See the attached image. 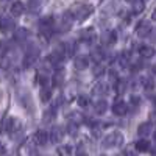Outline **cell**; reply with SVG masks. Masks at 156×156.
<instances>
[{
  "mask_svg": "<svg viewBox=\"0 0 156 156\" xmlns=\"http://www.w3.org/2000/svg\"><path fill=\"white\" fill-rule=\"evenodd\" d=\"M92 6L90 5H86V3H76L72 6V9L69 11V14L72 19H76V20H84L86 17L90 16V12H92Z\"/></svg>",
  "mask_w": 156,
  "mask_h": 156,
  "instance_id": "6da1fadb",
  "label": "cell"
},
{
  "mask_svg": "<svg viewBox=\"0 0 156 156\" xmlns=\"http://www.w3.org/2000/svg\"><path fill=\"white\" fill-rule=\"evenodd\" d=\"M122 144H123V136L119 131H112L103 139V147L105 148H117Z\"/></svg>",
  "mask_w": 156,
  "mask_h": 156,
  "instance_id": "7a4b0ae2",
  "label": "cell"
},
{
  "mask_svg": "<svg viewBox=\"0 0 156 156\" xmlns=\"http://www.w3.org/2000/svg\"><path fill=\"white\" fill-rule=\"evenodd\" d=\"M5 128L12 137H17V136L22 134V123L16 119V117H9L5 123Z\"/></svg>",
  "mask_w": 156,
  "mask_h": 156,
  "instance_id": "3957f363",
  "label": "cell"
},
{
  "mask_svg": "<svg viewBox=\"0 0 156 156\" xmlns=\"http://www.w3.org/2000/svg\"><path fill=\"white\" fill-rule=\"evenodd\" d=\"M37 55H39V51L36 48H31L28 53H25V58H23V66L25 67H31L33 64L36 62L37 59Z\"/></svg>",
  "mask_w": 156,
  "mask_h": 156,
  "instance_id": "277c9868",
  "label": "cell"
},
{
  "mask_svg": "<svg viewBox=\"0 0 156 156\" xmlns=\"http://www.w3.org/2000/svg\"><path fill=\"white\" fill-rule=\"evenodd\" d=\"M150 31H151V25H150V22H147V20H142V22L137 25V28H136V34L140 36V37L148 36Z\"/></svg>",
  "mask_w": 156,
  "mask_h": 156,
  "instance_id": "5b68a950",
  "label": "cell"
},
{
  "mask_svg": "<svg viewBox=\"0 0 156 156\" xmlns=\"http://www.w3.org/2000/svg\"><path fill=\"white\" fill-rule=\"evenodd\" d=\"M73 66H75L76 70H84V69L89 66V58H87V56H83V55L75 56V59H73Z\"/></svg>",
  "mask_w": 156,
  "mask_h": 156,
  "instance_id": "8992f818",
  "label": "cell"
},
{
  "mask_svg": "<svg viewBox=\"0 0 156 156\" xmlns=\"http://www.w3.org/2000/svg\"><path fill=\"white\" fill-rule=\"evenodd\" d=\"M14 27H16V23L11 17H3L2 20H0V30H2L3 33H8L11 30H14Z\"/></svg>",
  "mask_w": 156,
  "mask_h": 156,
  "instance_id": "52a82bcc",
  "label": "cell"
},
{
  "mask_svg": "<svg viewBox=\"0 0 156 156\" xmlns=\"http://www.w3.org/2000/svg\"><path fill=\"white\" fill-rule=\"evenodd\" d=\"M64 137V129L61 126H55V128H51V131H50V139L51 142H61Z\"/></svg>",
  "mask_w": 156,
  "mask_h": 156,
  "instance_id": "ba28073f",
  "label": "cell"
},
{
  "mask_svg": "<svg viewBox=\"0 0 156 156\" xmlns=\"http://www.w3.org/2000/svg\"><path fill=\"white\" fill-rule=\"evenodd\" d=\"M47 140H48V133L45 129H39V131L34 133V142L37 145H45Z\"/></svg>",
  "mask_w": 156,
  "mask_h": 156,
  "instance_id": "9c48e42d",
  "label": "cell"
},
{
  "mask_svg": "<svg viewBox=\"0 0 156 156\" xmlns=\"http://www.w3.org/2000/svg\"><path fill=\"white\" fill-rule=\"evenodd\" d=\"M126 109H128V106H126L125 101H115L112 105V112L115 115H125Z\"/></svg>",
  "mask_w": 156,
  "mask_h": 156,
  "instance_id": "30bf717a",
  "label": "cell"
},
{
  "mask_svg": "<svg viewBox=\"0 0 156 156\" xmlns=\"http://www.w3.org/2000/svg\"><path fill=\"white\" fill-rule=\"evenodd\" d=\"M80 37H81V41H84L86 44H90V42L95 39V31H94V28H87V30L81 31Z\"/></svg>",
  "mask_w": 156,
  "mask_h": 156,
  "instance_id": "8fae6325",
  "label": "cell"
},
{
  "mask_svg": "<svg viewBox=\"0 0 156 156\" xmlns=\"http://www.w3.org/2000/svg\"><path fill=\"white\" fill-rule=\"evenodd\" d=\"M23 11H25V5L20 2V0H16V2L11 5V14L12 16H22Z\"/></svg>",
  "mask_w": 156,
  "mask_h": 156,
  "instance_id": "7c38bea8",
  "label": "cell"
},
{
  "mask_svg": "<svg viewBox=\"0 0 156 156\" xmlns=\"http://www.w3.org/2000/svg\"><path fill=\"white\" fill-rule=\"evenodd\" d=\"M139 55L142 58H151V56H154V48L150 47V45H140L139 47Z\"/></svg>",
  "mask_w": 156,
  "mask_h": 156,
  "instance_id": "4fadbf2b",
  "label": "cell"
},
{
  "mask_svg": "<svg viewBox=\"0 0 156 156\" xmlns=\"http://www.w3.org/2000/svg\"><path fill=\"white\" fill-rule=\"evenodd\" d=\"M136 150L140 151V153H145L150 150V140H145V139H140V140H136V144H134Z\"/></svg>",
  "mask_w": 156,
  "mask_h": 156,
  "instance_id": "5bb4252c",
  "label": "cell"
},
{
  "mask_svg": "<svg viewBox=\"0 0 156 156\" xmlns=\"http://www.w3.org/2000/svg\"><path fill=\"white\" fill-rule=\"evenodd\" d=\"M58 154L59 156H75V150L72 145H61L58 147Z\"/></svg>",
  "mask_w": 156,
  "mask_h": 156,
  "instance_id": "9a60e30c",
  "label": "cell"
},
{
  "mask_svg": "<svg viewBox=\"0 0 156 156\" xmlns=\"http://www.w3.org/2000/svg\"><path fill=\"white\" fill-rule=\"evenodd\" d=\"M94 94L95 95H106L108 94V84L106 83H97L94 86Z\"/></svg>",
  "mask_w": 156,
  "mask_h": 156,
  "instance_id": "2e32d148",
  "label": "cell"
},
{
  "mask_svg": "<svg viewBox=\"0 0 156 156\" xmlns=\"http://www.w3.org/2000/svg\"><path fill=\"white\" fill-rule=\"evenodd\" d=\"M94 109H95L97 114H105L106 109H108V103L105 100H98L95 105H94Z\"/></svg>",
  "mask_w": 156,
  "mask_h": 156,
  "instance_id": "e0dca14e",
  "label": "cell"
},
{
  "mask_svg": "<svg viewBox=\"0 0 156 156\" xmlns=\"http://www.w3.org/2000/svg\"><path fill=\"white\" fill-rule=\"evenodd\" d=\"M137 133H139V136H148V134L151 133V123H150V122L142 123V125L137 128Z\"/></svg>",
  "mask_w": 156,
  "mask_h": 156,
  "instance_id": "ac0fdd59",
  "label": "cell"
},
{
  "mask_svg": "<svg viewBox=\"0 0 156 156\" xmlns=\"http://www.w3.org/2000/svg\"><path fill=\"white\" fill-rule=\"evenodd\" d=\"M142 86H144L145 90H153V89H154V80H153L151 76L142 78Z\"/></svg>",
  "mask_w": 156,
  "mask_h": 156,
  "instance_id": "d6986e66",
  "label": "cell"
},
{
  "mask_svg": "<svg viewBox=\"0 0 156 156\" xmlns=\"http://www.w3.org/2000/svg\"><path fill=\"white\" fill-rule=\"evenodd\" d=\"M62 78H64V72L59 69V70H56V72H55L53 80H51V81H53V84H55V86H59V84L62 83Z\"/></svg>",
  "mask_w": 156,
  "mask_h": 156,
  "instance_id": "ffe728a7",
  "label": "cell"
},
{
  "mask_svg": "<svg viewBox=\"0 0 156 156\" xmlns=\"http://www.w3.org/2000/svg\"><path fill=\"white\" fill-rule=\"evenodd\" d=\"M36 81L41 84L42 87H47V84L50 83V78L48 76H45L44 73H37V76H36Z\"/></svg>",
  "mask_w": 156,
  "mask_h": 156,
  "instance_id": "44dd1931",
  "label": "cell"
},
{
  "mask_svg": "<svg viewBox=\"0 0 156 156\" xmlns=\"http://www.w3.org/2000/svg\"><path fill=\"white\" fill-rule=\"evenodd\" d=\"M55 109H56V105H55L53 108H51V109H48V111H45V112H44V123H48V122H51V120H53Z\"/></svg>",
  "mask_w": 156,
  "mask_h": 156,
  "instance_id": "7402d4cb",
  "label": "cell"
},
{
  "mask_svg": "<svg viewBox=\"0 0 156 156\" xmlns=\"http://www.w3.org/2000/svg\"><path fill=\"white\" fill-rule=\"evenodd\" d=\"M76 101H78V105H80L81 108H86V106L90 105V98H89L87 95H80Z\"/></svg>",
  "mask_w": 156,
  "mask_h": 156,
  "instance_id": "603a6c76",
  "label": "cell"
},
{
  "mask_svg": "<svg viewBox=\"0 0 156 156\" xmlns=\"http://www.w3.org/2000/svg\"><path fill=\"white\" fill-rule=\"evenodd\" d=\"M50 97H51V90L48 87H42L41 89V100L42 101H50Z\"/></svg>",
  "mask_w": 156,
  "mask_h": 156,
  "instance_id": "cb8c5ba5",
  "label": "cell"
},
{
  "mask_svg": "<svg viewBox=\"0 0 156 156\" xmlns=\"http://www.w3.org/2000/svg\"><path fill=\"white\" fill-rule=\"evenodd\" d=\"M144 6H145V5H144V2H142V0H139V2H134L133 11L139 14V12H142V11H144Z\"/></svg>",
  "mask_w": 156,
  "mask_h": 156,
  "instance_id": "d4e9b609",
  "label": "cell"
},
{
  "mask_svg": "<svg viewBox=\"0 0 156 156\" xmlns=\"http://www.w3.org/2000/svg\"><path fill=\"white\" fill-rule=\"evenodd\" d=\"M106 41H108V44H114V42L117 41V34H115V31H109V33H108Z\"/></svg>",
  "mask_w": 156,
  "mask_h": 156,
  "instance_id": "484cf974",
  "label": "cell"
},
{
  "mask_svg": "<svg viewBox=\"0 0 156 156\" xmlns=\"http://www.w3.org/2000/svg\"><path fill=\"white\" fill-rule=\"evenodd\" d=\"M41 5H42V0H30V8H31L33 11L37 9Z\"/></svg>",
  "mask_w": 156,
  "mask_h": 156,
  "instance_id": "4316f807",
  "label": "cell"
},
{
  "mask_svg": "<svg viewBox=\"0 0 156 156\" xmlns=\"http://www.w3.org/2000/svg\"><path fill=\"white\" fill-rule=\"evenodd\" d=\"M67 128H69V133H70L72 136H75V134H76V131H78V129H76V128H78V126H76V123H72V122L67 125Z\"/></svg>",
  "mask_w": 156,
  "mask_h": 156,
  "instance_id": "83f0119b",
  "label": "cell"
},
{
  "mask_svg": "<svg viewBox=\"0 0 156 156\" xmlns=\"http://www.w3.org/2000/svg\"><path fill=\"white\" fill-rule=\"evenodd\" d=\"M27 34H28V31H27V30H19V31H17V34H16V37H17V39H23Z\"/></svg>",
  "mask_w": 156,
  "mask_h": 156,
  "instance_id": "f1b7e54d",
  "label": "cell"
},
{
  "mask_svg": "<svg viewBox=\"0 0 156 156\" xmlns=\"http://www.w3.org/2000/svg\"><path fill=\"white\" fill-rule=\"evenodd\" d=\"M139 101H140V98L139 97H131V105L136 108V106H139Z\"/></svg>",
  "mask_w": 156,
  "mask_h": 156,
  "instance_id": "f546056e",
  "label": "cell"
},
{
  "mask_svg": "<svg viewBox=\"0 0 156 156\" xmlns=\"http://www.w3.org/2000/svg\"><path fill=\"white\" fill-rule=\"evenodd\" d=\"M5 153H6V148H5V145L2 144V142H0V156L5 154Z\"/></svg>",
  "mask_w": 156,
  "mask_h": 156,
  "instance_id": "4dcf8cb0",
  "label": "cell"
},
{
  "mask_svg": "<svg viewBox=\"0 0 156 156\" xmlns=\"http://www.w3.org/2000/svg\"><path fill=\"white\" fill-rule=\"evenodd\" d=\"M150 119H151V122H156V111H153V112H151Z\"/></svg>",
  "mask_w": 156,
  "mask_h": 156,
  "instance_id": "1f68e13d",
  "label": "cell"
},
{
  "mask_svg": "<svg viewBox=\"0 0 156 156\" xmlns=\"http://www.w3.org/2000/svg\"><path fill=\"white\" fill-rule=\"evenodd\" d=\"M151 19H153V20H156V8H154V9H153V12H151Z\"/></svg>",
  "mask_w": 156,
  "mask_h": 156,
  "instance_id": "d6a6232c",
  "label": "cell"
},
{
  "mask_svg": "<svg viewBox=\"0 0 156 156\" xmlns=\"http://www.w3.org/2000/svg\"><path fill=\"white\" fill-rule=\"evenodd\" d=\"M126 156H137V154H136V153H131V151H128V153H126Z\"/></svg>",
  "mask_w": 156,
  "mask_h": 156,
  "instance_id": "836d02e7",
  "label": "cell"
},
{
  "mask_svg": "<svg viewBox=\"0 0 156 156\" xmlns=\"http://www.w3.org/2000/svg\"><path fill=\"white\" fill-rule=\"evenodd\" d=\"M125 2H128V3H134L136 0H125Z\"/></svg>",
  "mask_w": 156,
  "mask_h": 156,
  "instance_id": "e575fe53",
  "label": "cell"
},
{
  "mask_svg": "<svg viewBox=\"0 0 156 156\" xmlns=\"http://www.w3.org/2000/svg\"><path fill=\"white\" fill-rule=\"evenodd\" d=\"M153 105H154V106H156V95H154V97H153Z\"/></svg>",
  "mask_w": 156,
  "mask_h": 156,
  "instance_id": "d590c367",
  "label": "cell"
},
{
  "mask_svg": "<svg viewBox=\"0 0 156 156\" xmlns=\"http://www.w3.org/2000/svg\"><path fill=\"white\" fill-rule=\"evenodd\" d=\"M0 2H2V3H6V2H11V0H0Z\"/></svg>",
  "mask_w": 156,
  "mask_h": 156,
  "instance_id": "8d00e7d4",
  "label": "cell"
},
{
  "mask_svg": "<svg viewBox=\"0 0 156 156\" xmlns=\"http://www.w3.org/2000/svg\"><path fill=\"white\" fill-rule=\"evenodd\" d=\"M0 100H2V90H0Z\"/></svg>",
  "mask_w": 156,
  "mask_h": 156,
  "instance_id": "74e56055",
  "label": "cell"
},
{
  "mask_svg": "<svg viewBox=\"0 0 156 156\" xmlns=\"http://www.w3.org/2000/svg\"><path fill=\"white\" fill-rule=\"evenodd\" d=\"M154 140H156V133H154Z\"/></svg>",
  "mask_w": 156,
  "mask_h": 156,
  "instance_id": "f35d334b",
  "label": "cell"
}]
</instances>
